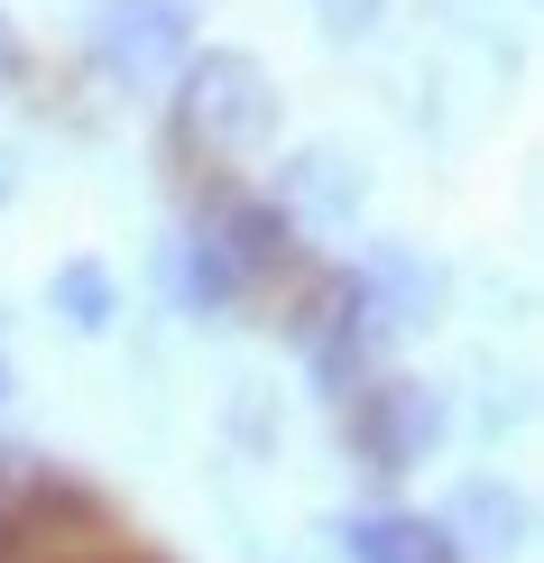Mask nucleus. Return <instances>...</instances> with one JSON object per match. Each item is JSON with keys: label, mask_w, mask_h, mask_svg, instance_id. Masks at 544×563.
<instances>
[{"label": "nucleus", "mask_w": 544, "mask_h": 563, "mask_svg": "<svg viewBox=\"0 0 544 563\" xmlns=\"http://www.w3.org/2000/svg\"><path fill=\"white\" fill-rule=\"evenodd\" d=\"M176 148L203 167H249L277 148V84L249 46H203L176 65Z\"/></svg>", "instance_id": "f257e3e1"}, {"label": "nucleus", "mask_w": 544, "mask_h": 563, "mask_svg": "<svg viewBox=\"0 0 544 563\" xmlns=\"http://www.w3.org/2000/svg\"><path fill=\"white\" fill-rule=\"evenodd\" d=\"M287 342H296V361L314 369V388L333 397V407L351 388H369L378 369H388V351H397V333L378 323V305L360 296L351 268L287 277Z\"/></svg>", "instance_id": "f03ea898"}, {"label": "nucleus", "mask_w": 544, "mask_h": 563, "mask_svg": "<svg viewBox=\"0 0 544 563\" xmlns=\"http://www.w3.org/2000/svg\"><path fill=\"white\" fill-rule=\"evenodd\" d=\"M333 416H342L351 462H360V472H378V481H397V472H415V462H434L443 434H453V397H443L434 379H397V369H378L369 388H351Z\"/></svg>", "instance_id": "7ed1b4c3"}, {"label": "nucleus", "mask_w": 544, "mask_h": 563, "mask_svg": "<svg viewBox=\"0 0 544 563\" xmlns=\"http://www.w3.org/2000/svg\"><path fill=\"white\" fill-rule=\"evenodd\" d=\"M84 46L121 92H157L195 56V0H92Z\"/></svg>", "instance_id": "20e7f679"}, {"label": "nucleus", "mask_w": 544, "mask_h": 563, "mask_svg": "<svg viewBox=\"0 0 544 563\" xmlns=\"http://www.w3.org/2000/svg\"><path fill=\"white\" fill-rule=\"evenodd\" d=\"M195 241L212 250V260L231 268V287H287V277H304V260H296V222L277 213L268 195H249V185H212V195L195 203Z\"/></svg>", "instance_id": "39448f33"}, {"label": "nucleus", "mask_w": 544, "mask_h": 563, "mask_svg": "<svg viewBox=\"0 0 544 563\" xmlns=\"http://www.w3.org/2000/svg\"><path fill=\"white\" fill-rule=\"evenodd\" d=\"M268 203L296 231H351V222H360V203H369V176H360V157H351V148H296L287 167H277V195Z\"/></svg>", "instance_id": "423d86ee"}, {"label": "nucleus", "mask_w": 544, "mask_h": 563, "mask_svg": "<svg viewBox=\"0 0 544 563\" xmlns=\"http://www.w3.org/2000/svg\"><path fill=\"white\" fill-rule=\"evenodd\" d=\"M351 277H360V296L378 305V323H388L397 342H407L415 323H434V314H443V268L424 260V250H407V241H369Z\"/></svg>", "instance_id": "0eeeda50"}, {"label": "nucleus", "mask_w": 544, "mask_h": 563, "mask_svg": "<svg viewBox=\"0 0 544 563\" xmlns=\"http://www.w3.org/2000/svg\"><path fill=\"white\" fill-rule=\"evenodd\" d=\"M434 527L453 536V554H526L535 545V508H526V489H508V481H462Z\"/></svg>", "instance_id": "6e6552de"}, {"label": "nucleus", "mask_w": 544, "mask_h": 563, "mask_svg": "<svg viewBox=\"0 0 544 563\" xmlns=\"http://www.w3.org/2000/svg\"><path fill=\"white\" fill-rule=\"evenodd\" d=\"M342 554L351 563H462L453 536L415 508H369V518H342Z\"/></svg>", "instance_id": "1a4fd4ad"}, {"label": "nucleus", "mask_w": 544, "mask_h": 563, "mask_svg": "<svg viewBox=\"0 0 544 563\" xmlns=\"http://www.w3.org/2000/svg\"><path fill=\"white\" fill-rule=\"evenodd\" d=\"M167 296L185 305V314H222V305H241L231 268L212 260V250L195 241V231H176V241H167Z\"/></svg>", "instance_id": "9d476101"}, {"label": "nucleus", "mask_w": 544, "mask_h": 563, "mask_svg": "<svg viewBox=\"0 0 544 563\" xmlns=\"http://www.w3.org/2000/svg\"><path fill=\"white\" fill-rule=\"evenodd\" d=\"M56 314L75 323V333H102L121 305H111V268H92V260H65L56 268Z\"/></svg>", "instance_id": "9b49d317"}, {"label": "nucleus", "mask_w": 544, "mask_h": 563, "mask_svg": "<svg viewBox=\"0 0 544 563\" xmlns=\"http://www.w3.org/2000/svg\"><path fill=\"white\" fill-rule=\"evenodd\" d=\"M304 10L323 19V37H369V29H378V10H388V0H304Z\"/></svg>", "instance_id": "f8f14e48"}, {"label": "nucleus", "mask_w": 544, "mask_h": 563, "mask_svg": "<svg viewBox=\"0 0 544 563\" xmlns=\"http://www.w3.org/2000/svg\"><path fill=\"white\" fill-rule=\"evenodd\" d=\"M19 75H29V46H19V29H10V10H0V92H10Z\"/></svg>", "instance_id": "ddd939ff"}, {"label": "nucleus", "mask_w": 544, "mask_h": 563, "mask_svg": "<svg viewBox=\"0 0 544 563\" xmlns=\"http://www.w3.org/2000/svg\"><path fill=\"white\" fill-rule=\"evenodd\" d=\"M111 563H121V554H111Z\"/></svg>", "instance_id": "4468645a"}]
</instances>
